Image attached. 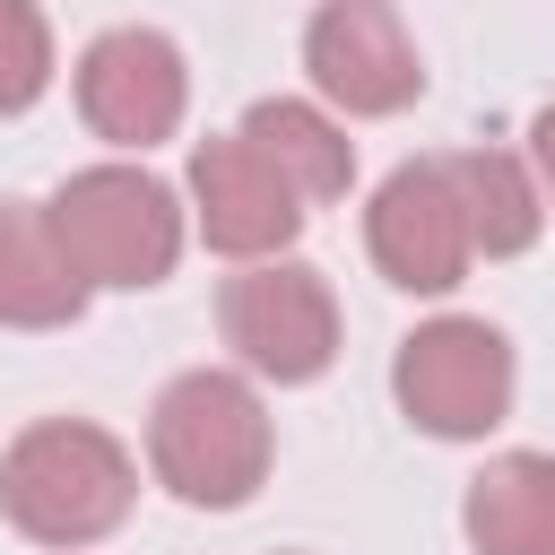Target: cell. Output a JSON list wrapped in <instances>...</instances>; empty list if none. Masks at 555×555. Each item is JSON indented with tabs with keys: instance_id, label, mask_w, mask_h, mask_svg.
Wrapping results in <instances>:
<instances>
[{
	"instance_id": "5bb4252c",
	"label": "cell",
	"mask_w": 555,
	"mask_h": 555,
	"mask_svg": "<svg viewBox=\"0 0 555 555\" xmlns=\"http://www.w3.org/2000/svg\"><path fill=\"white\" fill-rule=\"evenodd\" d=\"M52 87V26L35 0H0V113H26Z\"/></svg>"
},
{
	"instance_id": "3957f363",
	"label": "cell",
	"mask_w": 555,
	"mask_h": 555,
	"mask_svg": "<svg viewBox=\"0 0 555 555\" xmlns=\"http://www.w3.org/2000/svg\"><path fill=\"white\" fill-rule=\"evenodd\" d=\"M52 243L78 269V286H156L182 260V199L139 165H87L52 199Z\"/></svg>"
},
{
	"instance_id": "8fae6325",
	"label": "cell",
	"mask_w": 555,
	"mask_h": 555,
	"mask_svg": "<svg viewBox=\"0 0 555 555\" xmlns=\"http://www.w3.org/2000/svg\"><path fill=\"white\" fill-rule=\"evenodd\" d=\"M78 304L87 286L52 243V217L35 199H0V330H61Z\"/></svg>"
},
{
	"instance_id": "7c38bea8",
	"label": "cell",
	"mask_w": 555,
	"mask_h": 555,
	"mask_svg": "<svg viewBox=\"0 0 555 555\" xmlns=\"http://www.w3.org/2000/svg\"><path fill=\"white\" fill-rule=\"evenodd\" d=\"M243 139L260 147V165H269L304 208H312V199H347V182H356V147H347V130H338L321 104L269 95V104L243 113Z\"/></svg>"
},
{
	"instance_id": "7a4b0ae2",
	"label": "cell",
	"mask_w": 555,
	"mask_h": 555,
	"mask_svg": "<svg viewBox=\"0 0 555 555\" xmlns=\"http://www.w3.org/2000/svg\"><path fill=\"white\" fill-rule=\"evenodd\" d=\"M147 468H156L165 494H182L199 512L251 503L260 477H269V408H260V390L243 373H217V364L165 382V399L147 416Z\"/></svg>"
},
{
	"instance_id": "277c9868",
	"label": "cell",
	"mask_w": 555,
	"mask_h": 555,
	"mask_svg": "<svg viewBox=\"0 0 555 555\" xmlns=\"http://www.w3.org/2000/svg\"><path fill=\"white\" fill-rule=\"evenodd\" d=\"M390 390H399L408 425H425L442 442H477V434H494L512 416V347H503L494 321L442 312V321L399 338Z\"/></svg>"
},
{
	"instance_id": "30bf717a",
	"label": "cell",
	"mask_w": 555,
	"mask_h": 555,
	"mask_svg": "<svg viewBox=\"0 0 555 555\" xmlns=\"http://www.w3.org/2000/svg\"><path fill=\"white\" fill-rule=\"evenodd\" d=\"M460 529L477 555H555V460L546 451H503L468 477Z\"/></svg>"
},
{
	"instance_id": "52a82bcc",
	"label": "cell",
	"mask_w": 555,
	"mask_h": 555,
	"mask_svg": "<svg viewBox=\"0 0 555 555\" xmlns=\"http://www.w3.org/2000/svg\"><path fill=\"white\" fill-rule=\"evenodd\" d=\"M182 104H191V69L173 52V35L156 26H113L78 52V113L95 139L113 147H156L182 130Z\"/></svg>"
},
{
	"instance_id": "4fadbf2b",
	"label": "cell",
	"mask_w": 555,
	"mask_h": 555,
	"mask_svg": "<svg viewBox=\"0 0 555 555\" xmlns=\"http://www.w3.org/2000/svg\"><path fill=\"white\" fill-rule=\"evenodd\" d=\"M451 182H460L468 251L512 260V251H529V243H538L546 208H538V182H529V165H520V156H503V147H468V156H451Z\"/></svg>"
},
{
	"instance_id": "ba28073f",
	"label": "cell",
	"mask_w": 555,
	"mask_h": 555,
	"mask_svg": "<svg viewBox=\"0 0 555 555\" xmlns=\"http://www.w3.org/2000/svg\"><path fill=\"white\" fill-rule=\"evenodd\" d=\"M304 69L338 113H399L425 95V61L390 0H321L304 26Z\"/></svg>"
},
{
	"instance_id": "5b68a950",
	"label": "cell",
	"mask_w": 555,
	"mask_h": 555,
	"mask_svg": "<svg viewBox=\"0 0 555 555\" xmlns=\"http://www.w3.org/2000/svg\"><path fill=\"white\" fill-rule=\"evenodd\" d=\"M225 347L269 382H321L338 356V295L312 260H251L225 278Z\"/></svg>"
},
{
	"instance_id": "9a60e30c",
	"label": "cell",
	"mask_w": 555,
	"mask_h": 555,
	"mask_svg": "<svg viewBox=\"0 0 555 555\" xmlns=\"http://www.w3.org/2000/svg\"><path fill=\"white\" fill-rule=\"evenodd\" d=\"M529 165H538V208H555V104H538L529 121Z\"/></svg>"
},
{
	"instance_id": "9c48e42d",
	"label": "cell",
	"mask_w": 555,
	"mask_h": 555,
	"mask_svg": "<svg viewBox=\"0 0 555 555\" xmlns=\"http://www.w3.org/2000/svg\"><path fill=\"white\" fill-rule=\"evenodd\" d=\"M191 199H199L191 217H199L208 251H225V260H278L304 225V199L260 165V147L243 130L191 147Z\"/></svg>"
},
{
	"instance_id": "6da1fadb",
	"label": "cell",
	"mask_w": 555,
	"mask_h": 555,
	"mask_svg": "<svg viewBox=\"0 0 555 555\" xmlns=\"http://www.w3.org/2000/svg\"><path fill=\"white\" fill-rule=\"evenodd\" d=\"M139 494L130 451L87 416H43L0 451V512L35 546H95Z\"/></svg>"
},
{
	"instance_id": "8992f818",
	"label": "cell",
	"mask_w": 555,
	"mask_h": 555,
	"mask_svg": "<svg viewBox=\"0 0 555 555\" xmlns=\"http://www.w3.org/2000/svg\"><path fill=\"white\" fill-rule=\"evenodd\" d=\"M364 243H373V269L408 295H451L468 278V217H460V182H451V156H416L399 165L373 208H364Z\"/></svg>"
}]
</instances>
